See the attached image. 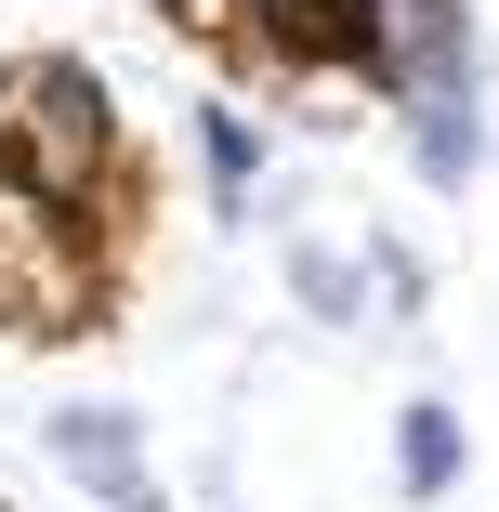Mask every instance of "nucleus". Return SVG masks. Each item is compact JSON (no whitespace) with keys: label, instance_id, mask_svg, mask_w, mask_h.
I'll use <instances>...</instances> for the list:
<instances>
[{"label":"nucleus","instance_id":"4","mask_svg":"<svg viewBox=\"0 0 499 512\" xmlns=\"http://www.w3.org/2000/svg\"><path fill=\"white\" fill-rule=\"evenodd\" d=\"M289 289H303V316H329V329L368 316V263H342V250H289Z\"/></svg>","mask_w":499,"mask_h":512},{"label":"nucleus","instance_id":"3","mask_svg":"<svg viewBox=\"0 0 499 512\" xmlns=\"http://www.w3.org/2000/svg\"><path fill=\"white\" fill-rule=\"evenodd\" d=\"M394 106H408V145H421L434 184H473V66H460V79H421V92H394Z\"/></svg>","mask_w":499,"mask_h":512},{"label":"nucleus","instance_id":"2","mask_svg":"<svg viewBox=\"0 0 499 512\" xmlns=\"http://www.w3.org/2000/svg\"><path fill=\"white\" fill-rule=\"evenodd\" d=\"M40 447L106 499V512H158V486H145V460H132V407H53Z\"/></svg>","mask_w":499,"mask_h":512},{"label":"nucleus","instance_id":"6","mask_svg":"<svg viewBox=\"0 0 499 512\" xmlns=\"http://www.w3.org/2000/svg\"><path fill=\"white\" fill-rule=\"evenodd\" d=\"M368 289H381V316H421V250L381 237V250H368Z\"/></svg>","mask_w":499,"mask_h":512},{"label":"nucleus","instance_id":"5","mask_svg":"<svg viewBox=\"0 0 499 512\" xmlns=\"http://www.w3.org/2000/svg\"><path fill=\"white\" fill-rule=\"evenodd\" d=\"M394 460H408V486L434 499V486L460 473V421H447V407H408V434H394Z\"/></svg>","mask_w":499,"mask_h":512},{"label":"nucleus","instance_id":"1","mask_svg":"<svg viewBox=\"0 0 499 512\" xmlns=\"http://www.w3.org/2000/svg\"><path fill=\"white\" fill-rule=\"evenodd\" d=\"M0 184H27L53 224L119 197V119L92 66H0Z\"/></svg>","mask_w":499,"mask_h":512}]
</instances>
